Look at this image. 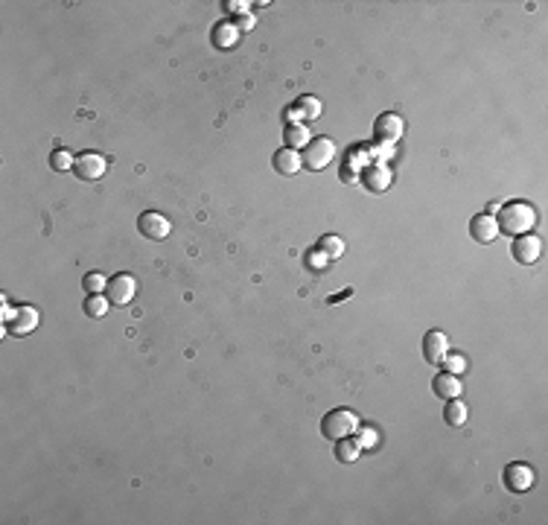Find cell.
Listing matches in <instances>:
<instances>
[{
    "label": "cell",
    "instance_id": "obj_14",
    "mask_svg": "<svg viewBox=\"0 0 548 525\" xmlns=\"http://www.w3.org/2000/svg\"><path fill=\"white\" fill-rule=\"evenodd\" d=\"M274 170H278L280 175H297L303 170V161L295 149H280V152H274Z\"/></svg>",
    "mask_w": 548,
    "mask_h": 525
},
{
    "label": "cell",
    "instance_id": "obj_23",
    "mask_svg": "<svg viewBox=\"0 0 548 525\" xmlns=\"http://www.w3.org/2000/svg\"><path fill=\"white\" fill-rule=\"evenodd\" d=\"M73 164H76V158L70 155L68 149H53V155H50V170H56V172H68V170H73Z\"/></svg>",
    "mask_w": 548,
    "mask_h": 525
},
{
    "label": "cell",
    "instance_id": "obj_17",
    "mask_svg": "<svg viewBox=\"0 0 548 525\" xmlns=\"http://www.w3.org/2000/svg\"><path fill=\"white\" fill-rule=\"evenodd\" d=\"M467 417H470V412H467V403H461V397L446 400V406H443V420H446V426H464Z\"/></svg>",
    "mask_w": 548,
    "mask_h": 525
},
{
    "label": "cell",
    "instance_id": "obj_16",
    "mask_svg": "<svg viewBox=\"0 0 548 525\" xmlns=\"http://www.w3.org/2000/svg\"><path fill=\"white\" fill-rule=\"evenodd\" d=\"M283 143L286 149H307L310 146V129L307 126H300V123H286V129H283Z\"/></svg>",
    "mask_w": 548,
    "mask_h": 525
},
{
    "label": "cell",
    "instance_id": "obj_18",
    "mask_svg": "<svg viewBox=\"0 0 548 525\" xmlns=\"http://www.w3.org/2000/svg\"><path fill=\"white\" fill-rule=\"evenodd\" d=\"M236 38H239V29H236V24H228V21H222V24H216V26H213V44H216L219 50H228V47H233V44H236Z\"/></svg>",
    "mask_w": 548,
    "mask_h": 525
},
{
    "label": "cell",
    "instance_id": "obj_1",
    "mask_svg": "<svg viewBox=\"0 0 548 525\" xmlns=\"http://www.w3.org/2000/svg\"><path fill=\"white\" fill-rule=\"evenodd\" d=\"M496 213H499V216H496L499 231H505V234H510V236L534 234L537 210H534L528 202H507V204H499Z\"/></svg>",
    "mask_w": 548,
    "mask_h": 525
},
{
    "label": "cell",
    "instance_id": "obj_22",
    "mask_svg": "<svg viewBox=\"0 0 548 525\" xmlns=\"http://www.w3.org/2000/svg\"><path fill=\"white\" fill-rule=\"evenodd\" d=\"M295 108H297V117H303V120H318L321 117V100H315V97H300Z\"/></svg>",
    "mask_w": 548,
    "mask_h": 525
},
{
    "label": "cell",
    "instance_id": "obj_29",
    "mask_svg": "<svg viewBox=\"0 0 548 525\" xmlns=\"http://www.w3.org/2000/svg\"><path fill=\"white\" fill-rule=\"evenodd\" d=\"M251 26H254V15L251 12L236 15V29H239V33H246V29H251Z\"/></svg>",
    "mask_w": 548,
    "mask_h": 525
},
{
    "label": "cell",
    "instance_id": "obj_9",
    "mask_svg": "<svg viewBox=\"0 0 548 525\" xmlns=\"http://www.w3.org/2000/svg\"><path fill=\"white\" fill-rule=\"evenodd\" d=\"M446 353H449V338H446V333L429 330V333L423 336V359L429 362V365H441Z\"/></svg>",
    "mask_w": 548,
    "mask_h": 525
},
{
    "label": "cell",
    "instance_id": "obj_15",
    "mask_svg": "<svg viewBox=\"0 0 548 525\" xmlns=\"http://www.w3.org/2000/svg\"><path fill=\"white\" fill-rule=\"evenodd\" d=\"M432 391L438 394V397H443V400H452V397H461V380H458V374H438L435 377V383H432Z\"/></svg>",
    "mask_w": 548,
    "mask_h": 525
},
{
    "label": "cell",
    "instance_id": "obj_11",
    "mask_svg": "<svg viewBox=\"0 0 548 525\" xmlns=\"http://www.w3.org/2000/svg\"><path fill=\"white\" fill-rule=\"evenodd\" d=\"M534 470L528 467V464H507V470H505V487L510 490V493H525V490H531L534 487Z\"/></svg>",
    "mask_w": 548,
    "mask_h": 525
},
{
    "label": "cell",
    "instance_id": "obj_13",
    "mask_svg": "<svg viewBox=\"0 0 548 525\" xmlns=\"http://www.w3.org/2000/svg\"><path fill=\"white\" fill-rule=\"evenodd\" d=\"M36 327H38V310H36V306H18L15 318L6 324V330L12 336H29Z\"/></svg>",
    "mask_w": 548,
    "mask_h": 525
},
{
    "label": "cell",
    "instance_id": "obj_5",
    "mask_svg": "<svg viewBox=\"0 0 548 525\" xmlns=\"http://www.w3.org/2000/svg\"><path fill=\"white\" fill-rule=\"evenodd\" d=\"M510 254L516 263H522V266H534L542 254V239L537 234H522V236H516L513 245H510Z\"/></svg>",
    "mask_w": 548,
    "mask_h": 525
},
{
    "label": "cell",
    "instance_id": "obj_6",
    "mask_svg": "<svg viewBox=\"0 0 548 525\" xmlns=\"http://www.w3.org/2000/svg\"><path fill=\"white\" fill-rule=\"evenodd\" d=\"M135 292H137V281H135L132 274H114L111 281H108V286H105V298H108L114 306L132 303Z\"/></svg>",
    "mask_w": 548,
    "mask_h": 525
},
{
    "label": "cell",
    "instance_id": "obj_21",
    "mask_svg": "<svg viewBox=\"0 0 548 525\" xmlns=\"http://www.w3.org/2000/svg\"><path fill=\"white\" fill-rule=\"evenodd\" d=\"M318 249H321L330 260H336V257H342V254H344V239H342V236H336V234H327V236H321Z\"/></svg>",
    "mask_w": 548,
    "mask_h": 525
},
{
    "label": "cell",
    "instance_id": "obj_8",
    "mask_svg": "<svg viewBox=\"0 0 548 525\" xmlns=\"http://www.w3.org/2000/svg\"><path fill=\"white\" fill-rule=\"evenodd\" d=\"M105 170H108V164H105V158L100 155V152H85V155H79L76 164H73V172L82 181H97V178L105 175Z\"/></svg>",
    "mask_w": 548,
    "mask_h": 525
},
{
    "label": "cell",
    "instance_id": "obj_24",
    "mask_svg": "<svg viewBox=\"0 0 548 525\" xmlns=\"http://www.w3.org/2000/svg\"><path fill=\"white\" fill-rule=\"evenodd\" d=\"M82 286H85V292H88V295H105L108 281H105V274L90 271V274H85V277H82Z\"/></svg>",
    "mask_w": 548,
    "mask_h": 525
},
{
    "label": "cell",
    "instance_id": "obj_12",
    "mask_svg": "<svg viewBox=\"0 0 548 525\" xmlns=\"http://www.w3.org/2000/svg\"><path fill=\"white\" fill-rule=\"evenodd\" d=\"M362 184L368 187V193H385L391 187V170L385 164H371L362 170Z\"/></svg>",
    "mask_w": 548,
    "mask_h": 525
},
{
    "label": "cell",
    "instance_id": "obj_4",
    "mask_svg": "<svg viewBox=\"0 0 548 525\" xmlns=\"http://www.w3.org/2000/svg\"><path fill=\"white\" fill-rule=\"evenodd\" d=\"M137 231H140L146 239L161 242V239H167V236L172 234V222L167 219L164 213H158V210H146V213L137 216Z\"/></svg>",
    "mask_w": 548,
    "mask_h": 525
},
{
    "label": "cell",
    "instance_id": "obj_10",
    "mask_svg": "<svg viewBox=\"0 0 548 525\" xmlns=\"http://www.w3.org/2000/svg\"><path fill=\"white\" fill-rule=\"evenodd\" d=\"M470 236L481 245L493 242L499 236V225H496V216L493 213H475L470 219Z\"/></svg>",
    "mask_w": 548,
    "mask_h": 525
},
{
    "label": "cell",
    "instance_id": "obj_27",
    "mask_svg": "<svg viewBox=\"0 0 548 525\" xmlns=\"http://www.w3.org/2000/svg\"><path fill=\"white\" fill-rule=\"evenodd\" d=\"M356 432H359V447H362V449H371V447L376 444V432H374V429L359 426Z\"/></svg>",
    "mask_w": 548,
    "mask_h": 525
},
{
    "label": "cell",
    "instance_id": "obj_26",
    "mask_svg": "<svg viewBox=\"0 0 548 525\" xmlns=\"http://www.w3.org/2000/svg\"><path fill=\"white\" fill-rule=\"evenodd\" d=\"M327 260H330V257H327L321 249H315V251L307 254V263H310L312 271H324V269H327Z\"/></svg>",
    "mask_w": 548,
    "mask_h": 525
},
{
    "label": "cell",
    "instance_id": "obj_19",
    "mask_svg": "<svg viewBox=\"0 0 548 525\" xmlns=\"http://www.w3.org/2000/svg\"><path fill=\"white\" fill-rule=\"evenodd\" d=\"M359 455H362V447H359V441H353L350 435L342 438V441H336V458L342 461V464H353V461H359Z\"/></svg>",
    "mask_w": 548,
    "mask_h": 525
},
{
    "label": "cell",
    "instance_id": "obj_7",
    "mask_svg": "<svg viewBox=\"0 0 548 525\" xmlns=\"http://www.w3.org/2000/svg\"><path fill=\"white\" fill-rule=\"evenodd\" d=\"M374 137L385 146H394L403 137V117L400 114H379L374 123Z\"/></svg>",
    "mask_w": 548,
    "mask_h": 525
},
{
    "label": "cell",
    "instance_id": "obj_20",
    "mask_svg": "<svg viewBox=\"0 0 548 525\" xmlns=\"http://www.w3.org/2000/svg\"><path fill=\"white\" fill-rule=\"evenodd\" d=\"M108 306H111V301L105 295H88L85 298V316L88 318H102L108 313Z\"/></svg>",
    "mask_w": 548,
    "mask_h": 525
},
{
    "label": "cell",
    "instance_id": "obj_3",
    "mask_svg": "<svg viewBox=\"0 0 548 525\" xmlns=\"http://www.w3.org/2000/svg\"><path fill=\"white\" fill-rule=\"evenodd\" d=\"M332 158H336V143L330 137H315L310 140V146L300 152V161H303V170L310 172H321Z\"/></svg>",
    "mask_w": 548,
    "mask_h": 525
},
{
    "label": "cell",
    "instance_id": "obj_28",
    "mask_svg": "<svg viewBox=\"0 0 548 525\" xmlns=\"http://www.w3.org/2000/svg\"><path fill=\"white\" fill-rule=\"evenodd\" d=\"M225 12H231V15H246V12H248V4H246V0H225Z\"/></svg>",
    "mask_w": 548,
    "mask_h": 525
},
{
    "label": "cell",
    "instance_id": "obj_2",
    "mask_svg": "<svg viewBox=\"0 0 548 525\" xmlns=\"http://www.w3.org/2000/svg\"><path fill=\"white\" fill-rule=\"evenodd\" d=\"M359 429V417L350 409H332L321 417V435L330 441H342Z\"/></svg>",
    "mask_w": 548,
    "mask_h": 525
},
{
    "label": "cell",
    "instance_id": "obj_25",
    "mask_svg": "<svg viewBox=\"0 0 548 525\" xmlns=\"http://www.w3.org/2000/svg\"><path fill=\"white\" fill-rule=\"evenodd\" d=\"M443 365H446V370H449V374H464L467 359H464L461 353H446V356H443Z\"/></svg>",
    "mask_w": 548,
    "mask_h": 525
}]
</instances>
